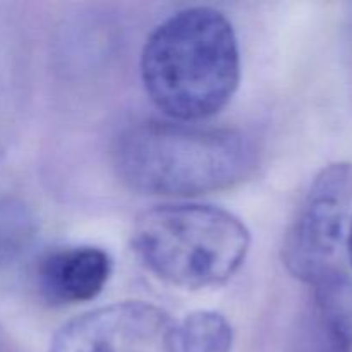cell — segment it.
Segmentation results:
<instances>
[{"label":"cell","mask_w":352,"mask_h":352,"mask_svg":"<svg viewBox=\"0 0 352 352\" xmlns=\"http://www.w3.org/2000/svg\"><path fill=\"white\" fill-rule=\"evenodd\" d=\"M140 67L148 96L168 119H208L239 86L241 55L232 23L213 7L179 10L151 31Z\"/></svg>","instance_id":"6da1fadb"},{"label":"cell","mask_w":352,"mask_h":352,"mask_svg":"<svg viewBox=\"0 0 352 352\" xmlns=\"http://www.w3.org/2000/svg\"><path fill=\"white\" fill-rule=\"evenodd\" d=\"M254 143L229 127L143 120L126 127L113 146L120 181L148 196L192 198L246 181L256 168Z\"/></svg>","instance_id":"7a4b0ae2"},{"label":"cell","mask_w":352,"mask_h":352,"mask_svg":"<svg viewBox=\"0 0 352 352\" xmlns=\"http://www.w3.org/2000/svg\"><path fill=\"white\" fill-rule=\"evenodd\" d=\"M250 244V230L239 217L199 203L146 210L131 232V248L141 265L186 291L230 280L246 261Z\"/></svg>","instance_id":"3957f363"},{"label":"cell","mask_w":352,"mask_h":352,"mask_svg":"<svg viewBox=\"0 0 352 352\" xmlns=\"http://www.w3.org/2000/svg\"><path fill=\"white\" fill-rule=\"evenodd\" d=\"M351 208L352 164L333 162L313 179L285 232L282 261L292 277L315 285L337 268Z\"/></svg>","instance_id":"277c9868"},{"label":"cell","mask_w":352,"mask_h":352,"mask_svg":"<svg viewBox=\"0 0 352 352\" xmlns=\"http://www.w3.org/2000/svg\"><path fill=\"white\" fill-rule=\"evenodd\" d=\"M179 329L165 309L122 301L76 316L60 327L48 352H179Z\"/></svg>","instance_id":"5b68a950"},{"label":"cell","mask_w":352,"mask_h":352,"mask_svg":"<svg viewBox=\"0 0 352 352\" xmlns=\"http://www.w3.org/2000/svg\"><path fill=\"white\" fill-rule=\"evenodd\" d=\"M112 275V258L96 246H67L48 251L38 263L41 296L52 305H79L96 299Z\"/></svg>","instance_id":"8992f818"},{"label":"cell","mask_w":352,"mask_h":352,"mask_svg":"<svg viewBox=\"0 0 352 352\" xmlns=\"http://www.w3.org/2000/svg\"><path fill=\"white\" fill-rule=\"evenodd\" d=\"M313 287L323 352H352V277L333 268Z\"/></svg>","instance_id":"52a82bcc"},{"label":"cell","mask_w":352,"mask_h":352,"mask_svg":"<svg viewBox=\"0 0 352 352\" xmlns=\"http://www.w3.org/2000/svg\"><path fill=\"white\" fill-rule=\"evenodd\" d=\"M232 342V327L217 311L191 313L179 329L181 352H230Z\"/></svg>","instance_id":"ba28073f"},{"label":"cell","mask_w":352,"mask_h":352,"mask_svg":"<svg viewBox=\"0 0 352 352\" xmlns=\"http://www.w3.org/2000/svg\"><path fill=\"white\" fill-rule=\"evenodd\" d=\"M34 234L33 212L17 199H0V272L26 253Z\"/></svg>","instance_id":"9c48e42d"},{"label":"cell","mask_w":352,"mask_h":352,"mask_svg":"<svg viewBox=\"0 0 352 352\" xmlns=\"http://www.w3.org/2000/svg\"><path fill=\"white\" fill-rule=\"evenodd\" d=\"M347 253H349V261L352 267V220H351V227H349V236H347Z\"/></svg>","instance_id":"30bf717a"}]
</instances>
